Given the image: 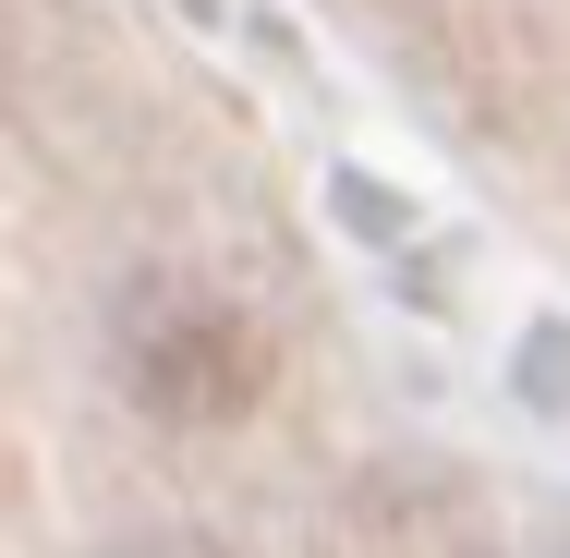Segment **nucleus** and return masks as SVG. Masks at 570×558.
<instances>
[{"mask_svg":"<svg viewBox=\"0 0 570 558\" xmlns=\"http://www.w3.org/2000/svg\"><path fill=\"white\" fill-rule=\"evenodd\" d=\"M255 329L230 316V304H183V316H146L134 329V389L158 401V413H183V425H230L243 401H255Z\"/></svg>","mask_w":570,"mask_h":558,"instance_id":"1","label":"nucleus"}]
</instances>
